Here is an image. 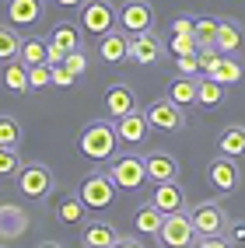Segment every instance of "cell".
I'll return each instance as SVG.
<instances>
[{"mask_svg": "<svg viewBox=\"0 0 245 248\" xmlns=\"http://www.w3.org/2000/svg\"><path fill=\"white\" fill-rule=\"evenodd\" d=\"M116 147H119V137H116V123L109 119H91L77 137V151L84 154L88 161H109L116 157Z\"/></svg>", "mask_w": 245, "mask_h": 248, "instance_id": "obj_1", "label": "cell"}, {"mask_svg": "<svg viewBox=\"0 0 245 248\" xmlns=\"http://www.w3.org/2000/svg\"><path fill=\"white\" fill-rule=\"evenodd\" d=\"M77 196L84 200V206L91 213H102V210H109L112 203H116V182H112V175L95 171V175H88L84 182H81Z\"/></svg>", "mask_w": 245, "mask_h": 248, "instance_id": "obj_2", "label": "cell"}, {"mask_svg": "<svg viewBox=\"0 0 245 248\" xmlns=\"http://www.w3.org/2000/svg\"><path fill=\"white\" fill-rule=\"evenodd\" d=\"M147 123H151V129H158V133H179V129L186 126V112L179 102H172V98H158V102H151L144 108Z\"/></svg>", "mask_w": 245, "mask_h": 248, "instance_id": "obj_3", "label": "cell"}, {"mask_svg": "<svg viewBox=\"0 0 245 248\" xmlns=\"http://www.w3.org/2000/svg\"><path fill=\"white\" fill-rule=\"evenodd\" d=\"M116 25H119V18H116V7L109 0H84V7H81V28H84V35L102 39Z\"/></svg>", "mask_w": 245, "mask_h": 248, "instance_id": "obj_4", "label": "cell"}, {"mask_svg": "<svg viewBox=\"0 0 245 248\" xmlns=\"http://www.w3.org/2000/svg\"><path fill=\"white\" fill-rule=\"evenodd\" d=\"M109 175H112V182H116V189L133 192V189H140L144 182H147V164H144V157H137V154H116Z\"/></svg>", "mask_w": 245, "mask_h": 248, "instance_id": "obj_5", "label": "cell"}, {"mask_svg": "<svg viewBox=\"0 0 245 248\" xmlns=\"http://www.w3.org/2000/svg\"><path fill=\"white\" fill-rule=\"evenodd\" d=\"M18 189L28 200H46L49 189H53V171L39 161H28V164L18 168Z\"/></svg>", "mask_w": 245, "mask_h": 248, "instance_id": "obj_6", "label": "cell"}, {"mask_svg": "<svg viewBox=\"0 0 245 248\" xmlns=\"http://www.w3.org/2000/svg\"><path fill=\"white\" fill-rule=\"evenodd\" d=\"M196 231H193V220H189V210H172L165 213V224L158 231V241L161 245H172V248H186L193 245Z\"/></svg>", "mask_w": 245, "mask_h": 248, "instance_id": "obj_7", "label": "cell"}, {"mask_svg": "<svg viewBox=\"0 0 245 248\" xmlns=\"http://www.w3.org/2000/svg\"><path fill=\"white\" fill-rule=\"evenodd\" d=\"M189 220H193V231L196 234H224L228 231V213L221 203L207 200V203H196L189 210Z\"/></svg>", "mask_w": 245, "mask_h": 248, "instance_id": "obj_8", "label": "cell"}, {"mask_svg": "<svg viewBox=\"0 0 245 248\" xmlns=\"http://www.w3.org/2000/svg\"><path fill=\"white\" fill-rule=\"evenodd\" d=\"M161 56H165V42L154 35V28L130 35V53H126V60H133L137 67H151V63H158Z\"/></svg>", "mask_w": 245, "mask_h": 248, "instance_id": "obj_9", "label": "cell"}, {"mask_svg": "<svg viewBox=\"0 0 245 248\" xmlns=\"http://www.w3.org/2000/svg\"><path fill=\"white\" fill-rule=\"evenodd\" d=\"M116 18H119V28L123 31L137 35V31L154 28V7L147 4V0H126V4L116 11Z\"/></svg>", "mask_w": 245, "mask_h": 248, "instance_id": "obj_10", "label": "cell"}, {"mask_svg": "<svg viewBox=\"0 0 245 248\" xmlns=\"http://www.w3.org/2000/svg\"><path fill=\"white\" fill-rule=\"evenodd\" d=\"M112 123H116V137H119V143H130V147L144 143L147 133H151V123H147V115H144L140 108L126 112V115H119V119H112Z\"/></svg>", "mask_w": 245, "mask_h": 248, "instance_id": "obj_11", "label": "cell"}, {"mask_svg": "<svg viewBox=\"0 0 245 248\" xmlns=\"http://www.w3.org/2000/svg\"><path fill=\"white\" fill-rule=\"evenodd\" d=\"M207 178H210V186H214L217 192H235L238 189V164H235V157H228V154H221V157H214L207 164Z\"/></svg>", "mask_w": 245, "mask_h": 248, "instance_id": "obj_12", "label": "cell"}, {"mask_svg": "<svg viewBox=\"0 0 245 248\" xmlns=\"http://www.w3.org/2000/svg\"><path fill=\"white\" fill-rule=\"evenodd\" d=\"M151 203L161 210V213H172V210H186V192L179 186V178H168V182H158L154 192H151Z\"/></svg>", "mask_w": 245, "mask_h": 248, "instance_id": "obj_13", "label": "cell"}, {"mask_svg": "<svg viewBox=\"0 0 245 248\" xmlns=\"http://www.w3.org/2000/svg\"><path fill=\"white\" fill-rule=\"evenodd\" d=\"M28 231V213L14 203H0V238L4 241H18Z\"/></svg>", "mask_w": 245, "mask_h": 248, "instance_id": "obj_14", "label": "cell"}, {"mask_svg": "<svg viewBox=\"0 0 245 248\" xmlns=\"http://www.w3.org/2000/svg\"><path fill=\"white\" fill-rule=\"evenodd\" d=\"M81 245L84 248H116L119 245V231L105 224V220H91L84 224V231H81Z\"/></svg>", "mask_w": 245, "mask_h": 248, "instance_id": "obj_15", "label": "cell"}, {"mask_svg": "<svg viewBox=\"0 0 245 248\" xmlns=\"http://www.w3.org/2000/svg\"><path fill=\"white\" fill-rule=\"evenodd\" d=\"M130 53V31L123 28H112L102 35V42H98V56H102L105 63H123Z\"/></svg>", "mask_w": 245, "mask_h": 248, "instance_id": "obj_16", "label": "cell"}, {"mask_svg": "<svg viewBox=\"0 0 245 248\" xmlns=\"http://www.w3.org/2000/svg\"><path fill=\"white\" fill-rule=\"evenodd\" d=\"M133 108H137V98H133V88H130V84H112L105 91V112H109V119H119V115L133 112Z\"/></svg>", "mask_w": 245, "mask_h": 248, "instance_id": "obj_17", "label": "cell"}, {"mask_svg": "<svg viewBox=\"0 0 245 248\" xmlns=\"http://www.w3.org/2000/svg\"><path fill=\"white\" fill-rule=\"evenodd\" d=\"M144 164H147V178H151V182L179 178V161L172 154H165V151H151V154L144 157Z\"/></svg>", "mask_w": 245, "mask_h": 248, "instance_id": "obj_18", "label": "cell"}, {"mask_svg": "<svg viewBox=\"0 0 245 248\" xmlns=\"http://www.w3.org/2000/svg\"><path fill=\"white\" fill-rule=\"evenodd\" d=\"M7 18L18 28L42 21V0H7Z\"/></svg>", "mask_w": 245, "mask_h": 248, "instance_id": "obj_19", "label": "cell"}, {"mask_svg": "<svg viewBox=\"0 0 245 248\" xmlns=\"http://www.w3.org/2000/svg\"><path fill=\"white\" fill-rule=\"evenodd\" d=\"M207 77H214V80H221L224 88H231V84H238V80H242V63L235 60V53H221L217 63L207 70Z\"/></svg>", "mask_w": 245, "mask_h": 248, "instance_id": "obj_20", "label": "cell"}, {"mask_svg": "<svg viewBox=\"0 0 245 248\" xmlns=\"http://www.w3.org/2000/svg\"><path fill=\"white\" fill-rule=\"evenodd\" d=\"M161 224H165V213H161L154 203H144V206L133 213V227L140 231V234H151V238H158Z\"/></svg>", "mask_w": 245, "mask_h": 248, "instance_id": "obj_21", "label": "cell"}, {"mask_svg": "<svg viewBox=\"0 0 245 248\" xmlns=\"http://www.w3.org/2000/svg\"><path fill=\"white\" fill-rule=\"evenodd\" d=\"M221 98H224V84H221V80L207 77V74L196 80V105H200V108H217Z\"/></svg>", "mask_w": 245, "mask_h": 248, "instance_id": "obj_22", "label": "cell"}, {"mask_svg": "<svg viewBox=\"0 0 245 248\" xmlns=\"http://www.w3.org/2000/svg\"><path fill=\"white\" fill-rule=\"evenodd\" d=\"M217 151L228 157H242L245 154V126H228L217 137Z\"/></svg>", "mask_w": 245, "mask_h": 248, "instance_id": "obj_23", "label": "cell"}, {"mask_svg": "<svg viewBox=\"0 0 245 248\" xmlns=\"http://www.w3.org/2000/svg\"><path fill=\"white\" fill-rule=\"evenodd\" d=\"M196 80L200 77H186V74H179L172 84H168V98L179 105H196Z\"/></svg>", "mask_w": 245, "mask_h": 248, "instance_id": "obj_24", "label": "cell"}, {"mask_svg": "<svg viewBox=\"0 0 245 248\" xmlns=\"http://www.w3.org/2000/svg\"><path fill=\"white\" fill-rule=\"evenodd\" d=\"M214 46L221 49V53H238L242 49V28L235 21H217V39Z\"/></svg>", "mask_w": 245, "mask_h": 248, "instance_id": "obj_25", "label": "cell"}, {"mask_svg": "<svg viewBox=\"0 0 245 248\" xmlns=\"http://www.w3.org/2000/svg\"><path fill=\"white\" fill-rule=\"evenodd\" d=\"M46 42H53V46H60L63 53H70V49H81V28L77 25H56L53 31H49V39Z\"/></svg>", "mask_w": 245, "mask_h": 248, "instance_id": "obj_26", "label": "cell"}, {"mask_svg": "<svg viewBox=\"0 0 245 248\" xmlns=\"http://www.w3.org/2000/svg\"><path fill=\"white\" fill-rule=\"evenodd\" d=\"M84 200H81V196L77 192H70V196H63V200H60V220L63 224H84Z\"/></svg>", "mask_w": 245, "mask_h": 248, "instance_id": "obj_27", "label": "cell"}, {"mask_svg": "<svg viewBox=\"0 0 245 248\" xmlns=\"http://www.w3.org/2000/svg\"><path fill=\"white\" fill-rule=\"evenodd\" d=\"M4 84H7V91H14V94H21V91H28V67L18 60V63H7V70H4Z\"/></svg>", "mask_w": 245, "mask_h": 248, "instance_id": "obj_28", "label": "cell"}, {"mask_svg": "<svg viewBox=\"0 0 245 248\" xmlns=\"http://www.w3.org/2000/svg\"><path fill=\"white\" fill-rule=\"evenodd\" d=\"M18 60L25 67H35V63H46V39H21V53Z\"/></svg>", "mask_w": 245, "mask_h": 248, "instance_id": "obj_29", "label": "cell"}, {"mask_svg": "<svg viewBox=\"0 0 245 248\" xmlns=\"http://www.w3.org/2000/svg\"><path fill=\"white\" fill-rule=\"evenodd\" d=\"M18 53H21V39H18V31L0 25V63L18 60Z\"/></svg>", "mask_w": 245, "mask_h": 248, "instance_id": "obj_30", "label": "cell"}, {"mask_svg": "<svg viewBox=\"0 0 245 248\" xmlns=\"http://www.w3.org/2000/svg\"><path fill=\"white\" fill-rule=\"evenodd\" d=\"M21 143V123L14 115H0V147H18Z\"/></svg>", "mask_w": 245, "mask_h": 248, "instance_id": "obj_31", "label": "cell"}, {"mask_svg": "<svg viewBox=\"0 0 245 248\" xmlns=\"http://www.w3.org/2000/svg\"><path fill=\"white\" fill-rule=\"evenodd\" d=\"M193 39H196V46H214V39H217V18H196Z\"/></svg>", "mask_w": 245, "mask_h": 248, "instance_id": "obj_32", "label": "cell"}, {"mask_svg": "<svg viewBox=\"0 0 245 248\" xmlns=\"http://www.w3.org/2000/svg\"><path fill=\"white\" fill-rule=\"evenodd\" d=\"M53 84V67L49 63H35V67H28V91H42Z\"/></svg>", "mask_w": 245, "mask_h": 248, "instance_id": "obj_33", "label": "cell"}, {"mask_svg": "<svg viewBox=\"0 0 245 248\" xmlns=\"http://www.w3.org/2000/svg\"><path fill=\"white\" fill-rule=\"evenodd\" d=\"M18 168H21L18 147H0V178L4 175H18Z\"/></svg>", "mask_w": 245, "mask_h": 248, "instance_id": "obj_34", "label": "cell"}, {"mask_svg": "<svg viewBox=\"0 0 245 248\" xmlns=\"http://www.w3.org/2000/svg\"><path fill=\"white\" fill-rule=\"evenodd\" d=\"M63 67H67L74 77L84 74V70H88V53H84V49H70V53L63 56Z\"/></svg>", "mask_w": 245, "mask_h": 248, "instance_id": "obj_35", "label": "cell"}, {"mask_svg": "<svg viewBox=\"0 0 245 248\" xmlns=\"http://www.w3.org/2000/svg\"><path fill=\"white\" fill-rule=\"evenodd\" d=\"M168 49H172L175 56H186V53H196L200 46H196V39H193V35H172Z\"/></svg>", "mask_w": 245, "mask_h": 248, "instance_id": "obj_36", "label": "cell"}, {"mask_svg": "<svg viewBox=\"0 0 245 248\" xmlns=\"http://www.w3.org/2000/svg\"><path fill=\"white\" fill-rule=\"evenodd\" d=\"M217 56H221V49H217V46H200V49H196V60H200V74H207L210 67H214Z\"/></svg>", "mask_w": 245, "mask_h": 248, "instance_id": "obj_37", "label": "cell"}, {"mask_svg": "<svg viewBox=\"0 0 245 248\" xmlns=\"http://www.w3.org/2000/svg\"><path fill=\"white\" fill-rule=\"evenodd\" d=\"M175 70H179V74H186V77H196V74H200V60H196V53L175 56Z\"/></svg>", "mask_w": 245, "mask_h": 248, "instance_id": "obj_38", "label": "cell"}, {"mask_svg": "<svg viewBox=\"0 0 245 248\" xmlns=\"http://www.w3.org/2000/svg\"><path fill=\"white\" fill-rule=\"evenodd\" d=\"M49 67H53V63H49ZM74 80H77V77L63 67V63H56V67H53V84H56V88H70Z\"/></svg>", "mask_w": 245, "mask_h": 248, "instance_id": "obj_39", "label": "cell"}, {"mask_svg": "<svg viewBox=\"0 0 245 248\" xmlns=\"http://www.w3.org/2000/svg\"><path fill=\"white\" fill-rule=\"evenodd\" d=\"M193 18H186V14H182V18H175L172 21V35H193Z\"/></svg>", "mask_w": 245, "mask_h": 248, "instance_id": "obj_40", "label": "cell"}, {"mask_svg": "<svg viewBox=\"0 0 245 248\" xmlns=\"http://www.w3.org/2000/svg\"><path fill=\"white\" fill-rule=\"evenodd\" d=\"M56 7H67V11H81L84 7V0H53Z\"/></svg>", "mask_w": 245, "mask_h": 248, "instance_id": "obj_41", "label": "cell"}, {"mask_svg": "<svg viewBox=\"0 0 245 248\" xmlns=\"http://www.w3.org/2000/svg\"><path fill=\"white\" fill-rule=\"evenodd\" d=\"M228 238H231V245H235V241H242V238H245V224H235V227H231V234H228Z\"/></svg>", "mask_w": 245, "mask_h": 248, "instance_id": "obj_42", "label": "cell"}, {"mask_svg": "<svg viewBox=\"0 0 245 248\" xmlns=\"http://www.w3.org/2000/svg\"><path fill=\"white\" fill-rule=\"evenodd\" d=\"M140 241L137 238H130V234H119V248H137Z\"/></svg>", "mask_w": 245, "mask_h": 248, "instance_id": "obj_43", "label": "cell"}]
</instances>
